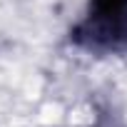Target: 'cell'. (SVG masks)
Wrapping results in <instances>:
<instances>
[{
  "mask_svg": "<svg viewBox=\"0 0 127 127\" xmlns=\"http://www.w3.org/2000/svg\"><path fill=\"white\" fill-rule=\"evenodd\" d=\"M75 40L90 50L127 47V0H90V10L77 25Z\"/></svg>",
  "mask_w": 127,
  "mask_h": 127,
  "instance_id": "6da1fadb",
  "label": "cell"
}]
</instances>
